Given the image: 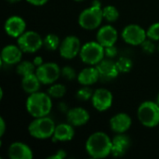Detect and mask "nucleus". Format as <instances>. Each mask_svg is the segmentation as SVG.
I'll return each mask as SVG.
<instances>
[{"instance_id": "obj_15", "label": "nucleus", "mask_w": 159, "mask_h": 159, "mask_svg": "<svg viewBox=\"0 0 159 159\" xmlns=\"http://www.w3.org/2000/svg\"><path fill=\"white\" fill-rule=\"evenodd\" d=\"M131 145V141L125 133L116 134L112 139V153L114 157H122L129 151Z\"/></svg>"}, {"instance_id": "obj_32", "label": "nucleus", "mask_w": 159, "mask_h": 159, "mask_svg": "<svg viewBox=\"0 0 159 159\" xmlns=\"http://www.w3.org/2000/svg\"><path fill=\"white\" fill-rule=\"evenodd\" d=\"M104 54H105V58L108 59H114L117 56L118 54V49L116 47V45L113 46H109V47H105L104 48Z\"/></svg>"}, {"instance_id": "obj_5", "label": "nucleus", "mask_w": 159, "mask_h": 159, "mask_svg": "<svg viewBox=\"0 0 159 159\" xmlns=\"http://www.w3.org/2000/svg\"><path fill=\"white\" fill-rule=\"evenodd\" d=\"M137 117L140 123L146 128H155L159 125V105L157 102L145 101L140 104L137 110Z\"/></svg>"}, {"instance_id": "obj_4", "label": "nucleus", "mask_w": 159, "mask_h": 159, "mask_svg": "<svg viewBox=\"0 0 159 159\" xmlns=\"http://www.w3.org/2000/svg\"><path fill=\"white\" fill-rule=\"evenodd\" d=\"M102 7L92 5L79 14L78 24L85 30H95L99 29L103 20Z\"/></svg>"}, {"instance_id": "obj_10", "label": "nucleus", "mask_w": 159, "mask_h": 159, "mask_svg": "<svg viewBox=\"0 0 159 159\" xmlns=\"http://www.w3.org/2000/svg\"><path fill=\"white\" fill-rule=\"evenodd\" d=\"M81 48V41L77 36L67 35L61 40L59 52L61 58L65 60H73L76 56H79Z\"/></svg>"}, {"instance_id": "obj_8", "label": "nucleus", "mask_w": 159, "mask_h": 159, "mask_svg": "<svg viewBox=\"0 0 159 159\" xmlns=\"http://www.w3.org/2000/svg\"><path fill=\"white\" fill-rule=\"evenodd\" d=\"M35 74L42 85H52L61 75V69L55 62H44L36 68Z\"/></svg>"}, {"instance_id": "obj_39", "label": "nucleus", "mask_w": 159, "mask_h": 159, "mask_svg": "<svg viewBox=\"0 0 159 159\" xmlns=\"http://www.w3.org/2000/svg\"><path fill=\"white\" fill-rule=\"evenodd\" d=\"M157 102V104L159 105V92L158 94H157V101H156Z\"/></svg>"}, {"instance_id": "obj_29", "label": "nucleus", "mask_w": 159, "mask_h": 159, "mask_svg": "<svg viewBox=\"0 0 159 159\" xmlns=\"http://www.w3.org/2000/svg\"><path fill=\"white\" fill-rule=\"evenodd\" d=\"M146 34H147V38L153 41H159V21L150 25L146 31Z\"/></svg>"}, {"instance_id": "obj_3", "label": "nucleus", "mask_w": 159, "mask_h": 159, "mask_svg": "<svg viewBox=\"0 0 159 159\" xmlns=\"http://www.w3.org/2000/svg\"><path fill=\"white\" fill-rule=\"evenodd\" d=\"M56 125L54 121L48 116L35 117L28 126L29 134L37 140H47L52 138Z\"/></svg>"}, {"instance_id": "obj_14", "label": "nucleus", "mask_w": 159, "mask_h": 159, "mask_svg": "<svg viewBox=\"0 0 159 159\" xmlns=\"http://www.w3.org/2000/svg\"><path fill=\"white\" fill-rule=\"evenodd\" d=\"M109 125L115 133H126L132 125V119L127 113H118L111 117Z\"/></svg>"}, {"instance_id": "obj_25", "label": "nucleus", "mask_w": 159, "mask_h": 159, "mask_svg": "<svg viewBox=\"0 0 159 159\" xmlns=\"http://www.w3.org/2000/svg\"><path fill=\"white\" fill-rule=\"evenodd\" d=\"M66 87L63 84H60V83H54L52 85H50V87L48 89L47 93L54 99H60L62 98L65 94H66Z\"/></svg>"}, {"instance_id": "obj_1", "label": "nucleus", "mask_w": 159, "mask_h": 159, "mask_svg": "<svg viewBox=\"0 0 159 159\" xmlns=\"http://www.w3.org/2000/svg\"><path fill=\"white\" fill-rule=\"evenodd\" d=\"M85 149L92 158H105L112 153V139L102 131H96L87 139Z\"/></svg>"}, {"instance_id": "obj_38", "label": "nucleus", "mask_w": 159, "mask_h": 159, "mask_svg": "<svg viewBox=\"0 0 159 159\" xmlns=\"http://www.w3.org/2000/svg\"><path fill=\"white\" fill-rule=\"evenodd\" d=\"M3 93H4V91H3V89L1 88L0 89V100H3Z\"/></svg>"}, {"instance_id": "obj_6", "label": "nucleus", "mask_w": 159, "mask_h": 159, "mask_svg": "<svg viewBox=\"0 0 159 159\" xmlns=\"http://www.w3.org/2000/svg\"><path fill=\"white\" fill-rule=\"evenodd\" d=\"M79 57L84 63L96 66L105 57L104 48L97 40L87 42L82 45Z\"/></svg>"}, {"instance_id": "obj_9", "label": "nucleus", "mask_w": 159, "mask_h": 159, "mask_svg": "<svg viewBox=\"0 0 159 159\" xmlns=\"http://www.w3.org/2000/svg\"><path fill=\"white\" fill-rule=\"evenodd\" d=\"M121 37L129 45L141 46L147 39V34L139 24H129L122 30Z\"/></svg>"}, {"instance_id": "obj_28", "label": "nucleus", "mask_w": 159, "mask_h": 159, "mask_svg": "<svg viewBox=\"0 0 159 159\" xmlns=\"http://www.w3.org/2000/svg\"><path fill=\"white\" fill-rule=\"evenodd\" d=\"M92 95H93V90L89 88V86H83L76 91V98L82 102H87L91 100Z\"/></svg>"}, {"instance_id": "obj_27", "label": "nucleus", "mask_w": 159, "mask_h": 159, "mask_svg": "<svg viewBox=\"0 0 159 159\" xmlns=\"http://www.w3.org/2000/svg\"><path fill=\"white\" fill-rule=\"evenodd\" d=\"M116 66L118 68L119 73L122 74H126L131 71L132 67H133V62L132 61L128 58V57H120L116 61Z\"/></svg>"}, {"instance_id": "obj_41", "label": "nucleus", "mask_w": 159, "mask_h": 159, "mask_svg": "<svg viewBox=\"0 0 159 159\" xmlns=\"http://www.w3.org/2000/svg\"><path fill=\"white\" fill-rule=\"evenodd\" d=\"M157 49H158V51H159V45H158V47H157Z\"/></svg>"}, {"instance_id": "obj_13", "label": "nucleus", "mask_w": 159, "mask_h": 159, "mask_svg": "<svg viewBox=\"0 0 159 159\" xmlns=\"http://www.w3.org/2000/svg\"><path fill=\"white\" fill-rule=\"evenodd\" d=\"M118 39L117 30L112 25H102L98 29L96 34V40L103 47H109L116 45Z\"/></svg>"}, {"instance_id": "obj_7", "label": "nucleus", "mask_w": 159, "mask_h": 159, "mask_svg": "<svg viewBox=\"0 0 159 159\" xmlns=\"http://www.w3.org/2000/svg\"><path fill=\"white\" fill-rule=\"evenodd\" d=\"M17 39V45L23 53H35L44 46V38L35 31H25Z\"/></svg>"}, {"instance_id": "obj_16", "label": "nucleus", "mask_w": 159, "mask_h": 159, "mask_svg": "<svg viewBox=\"0 0 159 159\" xmlns=\"http://www.w3.org/2000/svg\"><path fill=\"white\" fill-rule=\"evenodd\" d=\"M23 51L18 45H7L1 51V61L7 65H15L21 61Z\"/></svg>"}, {"instance_id": "obj_23", "label": "nucleus", "mask_w": 159, "mask_h": 159, "mask_svg": "<svg viewBox=\"0 0 159 159\" xmlns=\"http://www.w3.org/2000/svg\"><path fill=\"white\" fill-rule=\"evenodd\" d=\"M16 71L17 74L20 75L21 77L34 74L36 71V66L34 65V63L33 61H21L17 64L16 67Z\"/></svg>"}, {"instance_id": "obj_24", "label": "nucleus", "mask_w": 159, "mask_h": 159, "mask_svg": "<svg viewBox=\"0 0 159 159\" xmlns=\"http://www.w3.org/2000/svg\"><path fill=\"white\" fill-rule=\"evenodd\" d=\"M61 40L59 36L55 34H48L44 38V47L50 51H54L59 49L61 45Z\"/></svg>"}, {"instance_id": "obj_37", "label": "nucleus", "mask_w": 159, "mask_h": 159, "mask_svg": "<svg viewBox=\"0 0 159 159\" xmlns=\"http://www.w3.org/2000/svg\"><path fill=\"white\" fill-rule=\"evenodd\" d=\"M9 4H16V3H19L20 2L21 0H7Z\"/></svg>"}, {"instance_id": "obj_35", "label": "nucleus", "mask_w": 159, "mask_h": 159, "mask_svg": "<svg viewBox=\"0 0 159 159\" xmlns=\"http://www.w3.org/2000/svg\"><path fill=\"white\" fill-rule=\"evenodd\" d=\"M33 62L34 63V65H35V66H36V68H37V67L41 66V65L44 63V60H43V58H42L41 56H36V57H34V58Z\"/></svg>"}, {"instance_id": "obj_33", "label": "nucleus", "mask_w": 159, "mask_h": 159, "mask_svg": "<svg viewBox=\"0 0 159 159\" xmlns=\"http://www.w3.org/2000/svg\"><path fill=\"white\" fill-rule=\"evenodd\" d=\"M67 157V153L65 150L63 149H60L58 150L55 154L48 157V159H64Z\"/></svg>"}, {"instance_id": "obj_20", "label": "nucleus", "mask_w": 159, "mask_h": 159, "mask_svg": "<svg viewBox=\"0 0 159 159\" xmlns=\"http://www.w3.org/2000/svg\"><path fill=\"white\" fill-rule=\"evenodd\" d=\"M75 127L69 123H61L56 125L54 134L52 136L53 142H70L75 137Z\"/></svg>"}, {"instance_id": "obj_11", "label": "nucleus", "mask_w": 159, "mask_h": 159, "mask_svg": "<svg viewBox=\"0 0 159 159\" xmlns=\"http://www.w3.org/2000/svg\"><path fill=\"white\" fill-rule=\"evenodd\" d=\"M90 101L94 109H96L98 112H105L112 107L114 96L109 89L100 88L93 91Z\"/></svg>"}, {"instance_id": "obj_21", "label": "nucleus", "mask_w": 159, "mask_h": 159, "mask_svg": "<svg viewBox=\"0 0 159 159\" xmlns=\"http://www.w3.org/2000/svg\"><path fill=\"white\" fill-rule=\"evenodd\" d=\"M99 72L96 68V66L89 65V67L84 68L82 71H80L77 74V82L81 86H91L97 83V81L100 79Z\"/></svg>"}, {"instance_id": "obj_2", "label": "nucleus", "mask_w": 159, "mask_h": 159, "mask_svg": "<svg viewBox=\"0 0 159 159\" xmlns=\"http://www.w3.org/2000/svg\"><path fill=\"white\" fill-rule=\"evenodd\" d=\"M52 98L45 92H34L29 94L25 107L28 114L35 117L48 116L52 110Z\"/></svg>"}, {"instance_id": "obj_12", "label": "nucleus", "mask_w": 159, "mask_h": 159, "mask_svg": "<svg viewBox=\"0 0 159 159\" xmlns=\"http://www.w3.org/2000/svg\"><path fill=\"white\" fill-rule=\"evenodd\" d=\"M4 29L7 35L13 38H18L26 31V22L22 17L13 15L6 20Z\"/></svg>"}, {"instance_id": "obj_36", "label": "nucleus", "mask_w": 159, "mask_h": 159, "mask_svg": "<svg viewBox=\"0 0 159 159\" xmlns=\"http://www.w3.org/2000/svg\"><path fill=\"white\" fill-rule=\"evenodd\" d=\"M6 131V122L3 117H0V136L2 137Z\"/></svg>"}, {"instance_id": "obj_18", "label": "nucleus", "mask_w": 159, "mask_h": 159, "mask_svg": "<svg viewBox=\"0 0 159 159\" xmlns=\"http://www.w3.org/2000/svg\"><path fill=\"white\" fill-rule=\"evenodd\" d=\"M67 122L74 127H82L86 125L90 118V115L85 108L74 107L67 111Z\"/></svg>"}, {"instance_id": "obj_40", "label": "nucleus", "mask_w": 159, "mask_h": 159, "mask_svg": "<svg viewBox=\"0 0 159 159\" xmlns=\"http://www.w3.org/2000/svg\"><path fill=\"white\" fill-rule=\"evenodd\" d=\"M75 2H82V1H85V0H75Z\"/></svg>"}, {"instance_id": "obj_19", "label": "nucleus", "mask_w": 159, "mask_h": 159, "mask_svg": "<svg viewBox=\"0 0 159 159\" xmlns=\"http://www.w3.org/2000/svg\"><path fill=\"white\" fill-rule=\"evenodd\" d=\"M7 152L10 159H33L34 157V153L30 146L21 142L12 143Z\"/></svg>"}, {"instance_id": "obj_26", "label": "nucleus", "mask_w": 159, "mask_h": 159, "mask_svg": "<svg viewBox=\"0 0 159 159\" xmlns=\"http://www.w3.org/2000/svg\"><path fill=\"white\" fill-rule=\"evenodd\" d=\"M102 14H103V19L109 22L116 21L120 16L118 9L112 5H108L102 7Z\"/></svg>"}, {"instance_id": "obj_34", "label": "nucleus", "mask_w": 159, "mask_h": 159, "mask_svg": "<svg viewBox=\"0 0 159 159\" xmlns=\"http://www.w3.org/2000/svg\"><path fill=\"white\" fill-rule=\"evenodd\" d=\"M25 1L27 3H29L30 5H33V6H35V7L44 6L48 2V0H25Z\"/></svg>"}, {"instance_id": "obj_30", "label": "nucleus", "mask_w": 159, "mask_h": 159, "mask_svg": "<svg viewBox=\"0 0 159 159\" xmlns=\"http://www.w3.org/2000/svg\"><path fill=\"white\" fill-rule=\"evenodd\" d=\"M61 76L68 81H72L77 77V75L75 70L72 66L67 65L61 68Z\"/></svg>"}, {"instance_id": "obj_17", "label": "nucleus", "mask_w": 159, "mask_h": 159, "mask_svg": "<svg viewBox=\"0 0 159 159\" xmlns=\"http://www.w3.org/2000/svg\"><path fill=\"white\" fill-rule=\"evenodd\" d=\"M96 68L99 72L100 77L105 80L115 79L120 74L116 66V61H113V59L104 58L101 62H99L96 65Z\"/></svg>"}, {"instance_id": "obj_22", "label": "nucleus", "mask_w": 159, "mask_h": 159, "mask_svg": "<svg viewBox=\"0 0 159 159\" xmlns=\"http://www.w3.org/2000/svg\"><path fill=\"white\" fill-rule=\"evenodd\" d=\"M41 85H42V83L40 82V80L37 77L35 73L22 76L21 88L28 94H32V93L39 91Z\"/></svg>"}, {"instance_id": "obj_31", "label": "nucleus", "mask_w": 159, "mask_h": 159, "mask_svg": "<svg viewBox=\"0 0 159 159\" xmlns=\"http://www.w3.org/2000/svg\"><path fill=\"white\" fill-rule=\"evenodd\" d=\"M154 42H155V41H153V40L147 38V39L141 45V48H142L143 51L144 53L148 54V55L155 53L157 48H156V45H155Z\"/></svg>"}]
</instances>
